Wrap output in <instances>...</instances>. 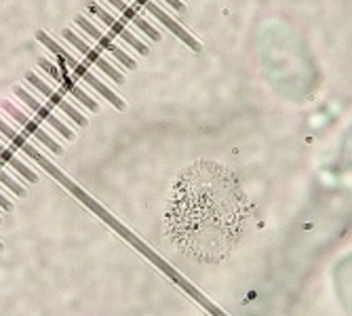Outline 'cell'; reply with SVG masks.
I'll return each mask as SVG.
<instances>
[{
	"instance_id": "5bb4252c",
	"label": "cell",
	"mask_w": 352,
	"mask_h": 316,
	"mask_svg": "<svg viewBox=\"0 0 352 316\" xmlns=\"http://www.w3.org/2000/svg\"><path fill=\"white\" fill-rule=\"evenodd\" d=\"M165 3H167L169 7H173L175 11H179V13H184V11H186V7H184L182 0H165Z\"/></svg>"
},
{
	"instance_id": "8992f818",
	"label": "cell",
	"mask_w": 352,
	"mask_h": 316,
	"mask_svg": "<svg viewBox=\"0 0 352 316\" xmlns=\"http://www.w3.org/2000/svg\"><path fill=\"white\" fill-rule=\"evenodd\" d=\"M135 3H140V5L150 13V15H154L158 21H161V23L169 30V32H173V34H175L179 41H184V43H186V47H190L192 51H201V45L197 43V38H192V36L188 34V32H186V30H184L175 19H171V17H169L161 7H158L156 3H152V0H135Z\"/></svg>"
},
{
	"instance_id": "277c9868",
	"label": "cell",
	"mask_w": 352,
	"mask_h": 316,
	"mask_svg": "<svg viewBox=\"0 0 352 316\" xmlns=\"http://www.w3.org/2000/svg\"><path fill=\"white\" fill-rule=\"evenodd\" d=\"M74 21H76V25H78V27H80L82 32H87V34H89L91 38H95V41H98V45H100L102 49L110 51V53H112V55H114V57H116V59H118L120 63H122L124 68H129V70H135V68H138V63H135V61H133V59H131L129 55H126V53H124V51H122V49H120L118 45H114V41H112V38H110L108 34H104V32H100L98 27H95V25H93V23L89 21V19H85L82 15H78V17H76Z\"/></svg>"
},
{
	"instance_id": "9c48e42d",
	"label": "cell",
	"mask_w": 352,
	"mask_h": 316,
	"mask_svg": "<svg viewBox=\"0 0 352 316\" xmlns=\"http://www.w3.org/2000/svg\"><path fill=\"white\" fill-rule=\"evenodd\" d=\"M57 68H59V74H61V80H59V84L63 87V91H68L70 95H74V98L85 106V108H89L91 112H98V102L95 100H91L89 95L74 82V78L68 74V66H66V61H63L59 55H57Z\"/></svg>"
},
{
	"instance_id": "5b68a950",
	"label": "cell",
	"mask_w": 352,
	"mask_h": 316,
	"mask_svg": "<svg viewBox=\"0 0 352 316\" xmlns=\"http://www.w3.org/2000/svg\"><path fill=\"white\" fill-rule=\"evenodd\" d=\"M13 91H15V95H17V98H19V100L23 102V104H28V108H30L32 112H34V114H36L38 118H43V120H45L47 124H51V126H53V129H57V131H59V133H61L63 137H66L68 142H72V139H74V133H72V131L68 129V126L63 124V122H61V120H59V118H57V116H55V114H53V112L49 110V108H45V106H43V104H41L38 100H34V98H32V95H30L28 91H23L21 87H15Z\"/></svg>"
},
{
	"instance_id": "30bf717a",
	"label": "cell",
	"mask_w": 352,
	"mask_h": 316,
	"mask_svg": "<svg viewBox=\"0 0 352 316\" xmlns=\"http://www.w3.org/2000/svg\"><path fill=\"white\" fill-rule=\"evenodd\" d=\"M108 3L116 9V11H120L122 13V17L126 19V21H131L135 27H140L142 32H144V34L148 36V38H152L154 43H158V41H161V32H158L156 27H152L133 7H129V5H126L124 3V0H108Z\"/></svg>"
},
{
	"instance_id": "4fadbf2b",
	"label": "cell",
	"mask_w": 352,
	"mask_h": 316,
	"mask_svg": "<svg viewBox=\"0 0 352 316\" xmlns=\"http://www.w3.org/2000/svg\"><path fill=\"white\" fill-rule=\"evenodd\" d=\"M38 63H41V68L55 80V82H59L61 80V74H59V68L55 66V63L53 61H49V59H45V57H41L38 59Z\"/></svg>"
},
{
	"instance_id": "2e32d148",
	"label": "cell",
	"mask_w": 352,
	"mask_h": 316,
	"mask_svg": "<svg viewBox=\"0 0 352 316\" xmlns=\"http://www.w3.org/2000/svg\"><path fill=\"white\" fill-rule=\"evenodd\" d=\"M0 251H3V242H0Z\"/></svg>"
},
{
	"instance_id": "6da1fadb",
	"label": "cell",
	"mask_w": 352,
	"mask_h": 316,
	"mask_svg": "<svg viewBox=\"0 0 352 316\" xmlns=\"http://www.w3.org/2000/svg\"><path fill=\"white\" fill-rule=\"evenodd\" d=\"M36 38H38V43H43V45H45L49 51H53L55 55H59L63 61H66V66H68V68H72V72H74V76H76L78 80H85L87 84H91V87H93L95 91H98V93H102V98H104V100H108V102H110L114 108H118V110H124V102L118 98V95H116L114 91H110V89H108V87L102 82V80L95 78V76H93V74H91V72H89L85 66H82V63L76 59V57H72L68 51H63V49H61V47H59V45H57L53 38H49V36L45 34L43 30H38V32H36Z\"/></svg>"
},
{
	"instance_id": "3957f363",
	"label": "cell",
	"mask_w": 352,
	"mask_h": 316,
	"mask_svg": "<svg viewBox=\"0 0 352 316\" xmlns=\"http://www.w3.org/2000/svg\"><path fill=\"white\" fill-rule=\"evenodd\" d=\"M63 38H66L70 45H74V47L85 55V59H89L91 63H95V66H98L104 74H108L114 82H118V84H122V82H124V76H122L114 66H112V63H110V61H106V59H104L98 51H95L89 43H85L82 38H78L72 30H63Z\"/></svg>"
},
{
	"instance_id": "52a82bcc",
	"label": "cell",
	"mask_w": 352,
	"mask_h": 316,
	"mask_svg": "<svg viewBox=\"0 0 352 316\" xmlns=\"http://www.w3.org/2000/svg\"><path fill=\"white\" fill-rule=\"evenodd\" d=\"M89 11H91L95 17H100V19H102V21H104V23H106V25H108L112 32H114V34H118L122 41L129 43V45H131V47H133V49H135L140 55H148V47H146L142 41H138V38L131 34V32L124 27V23H122V21H118V19H114V17H112V15L106 11V9H102L100 5L91 3V5H89Z\"/></svg>"
},
{
	"instance_id": "7a4b0ae2",
	"label": "cell",
	"mask_w": 352,
	"mask_h": 316,
	"mask_svg": "<svg viewBox=\"0 0 352 316\" xmlns=\"http://www.w3.org/2000/svg\"><path fill=\"white\" fill-rule=\"evenodd\" d=\"M25 78H28V82L32 84V87H34V89H38L43 95H45V98L53 104V106H57L63 114H66L68 118H72L76 124H80V126H87V118L72 106V104H68V100L66 98H63V95L59 93V91H53L47 82H43L34 72H28L25 74Z\"/></svg>"
},
{
	"instance_id": "8fae6325",
	"label": "cell",
	"mask_w": 352,
	"mask_h": 316,
	"mask_svg": "<svg viewBox=\"0 0 352 316\" xmlns=\"http://www.w3.org/2000/svg\"><path fill=\"white\" fill-rule=\"evenodd\" d=\"M0 158H3V161H5L7 165H11L19 175H23L30 183H36V181H38V175H36L34 171H32V169H28V167L19 161V158H17L7 146H3V144H0Z\"/></svg>"
},
{
	"instance_id": "9a60e30c",
	"label": "cell",
	"mask_w": 352,
	"mask_h": 316,
	"mask_svg": "<svg viewBox=\"0 0 352 316\" xmlns=\"http://www.w3.org/2000/svg\"><path fill=\"white\" fill-rule=\"evenodd\" d=\"M0 209H5V211H11V209H13V205H11L3 194H0Z\"/></svg>"
},
{
	"instance_id": "ba28073f",
	"label": "cell",
	"mask_w": 352,
	"mask_h": 316,
	"mask_svg": "<svg viewBox=\"0 0 352 316\" xmlns=\"http://www.w3.org/2000/svg\"><path fill=\"white\" fill-rule=\"evenodd\" d=\"M3 108H5V110H7V112H9V114H11V116H13V118H15V120H17V122L21 124V126H23V129H25V133L34 135V137H36V139H38L41 144H45V146H47V148H49V150H51L53 154H61V146H59V144H57V142H55V139H53L51 135H47V133H45V131L41 129V126H38V122L30 120V118H28V116H25V114H23L21 110H17L15 106H11V104H7V102L3 104Z\"/></svg>"
},
{
	"instance_id": "7c38bea8",
	"label": "cell",
	"mask_w": 352,
	"mask_h": 316,
	"mask_svg": "<svg viewBox=\"0 0 352 316\" xmlns=\"http://www.w3.org/2000/svg\"><path fill=\"white\" fill-rule=\"evenodd\" d=\"M0 183L7 185L13 194H17V196H25V190H23V185H21V183H17V181H15L11 175H7L3 169H0Z\"/></svg>"
}]
</instances>
